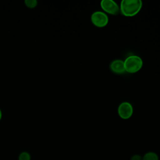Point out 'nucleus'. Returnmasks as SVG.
Segmentation results:
<instances>
[{
    "instance_id": "obj_2",
    "label": "nucleus",
    "mask_w": 160,
    "mask_h": 160,
    "mask_svg": "<svg viewBox=\"0 0 160 160\" xmlns=\"http://www.w3.org/2000/svg\"><path fill=\"white\" fill-rule=\"evenodd\" d=\"M124 64L126 72L135 73L141 69L143 62L139 56L137 55H130L124 61Z\"/></svg>"
},
{
    "instance_id": "obj_1",
    "label": "nucleus",
    "mask_w": 160,
    "mask_h": 160,
    "mask_svg": "<svg viewBox=\"0 0 160 160\" xmlns=\"http://www.w3.org/2000/svg\"><path fill=\"white\" fill-rule=\"evenodd\" d=\"M142 2L141 0H122L120 4V11L126 17H132L141 10Z\"/></svg>"
},
{
    "instance_id": "obj_7",
    "label": "nucleus",
    "mask_w": 160,
    "mask_h": 160,
    "mask_svg": "<svg viewBox=\"0 0 160 160\" xmlns=\"http://www.w3.org/2000/svg\"><path fill=\"white\" fill-rule=\"evenodd\" d=\"M142 160H159V158L156 153L154 152H148L143 156Z\"/></svg>"
},
{
    "instance_id": "obj_4",
    "label": "nucleus",
    "mask_w": 160,
    "mask_h": 160,
    "mask_svg": "<svg viewBox=\"0 0 160 160\" xmlns=\"http://www.w3.org/2000/svg\"><path fill=\"white\" fill-rule=\"evenodd\" d=\"M100 5L104 12L111 15H117L120 11L119 6L113 0H102Z\"/></svg>"
},
{
    "instance_id": "obj_8",
    "label": "nucleus",
    "mask_w": 160,
    "mask_h": 160,
    "mask_svg": "<svg viewBox=\"0 0 160 160\" xmlns=\"http://www.w3.org/2000/svg\"><path fill=\"white\" fill-rule=\"evenodd\" d=\"M24 4L29 8H34L37 6L38 2L36 0H25Z\"/></svg>"
},
{
    "instance_id": "obj_9",
    "label": "nucleus",
    "mask_w": 160,
    "mask_h": 160,
    "mask_svg": "<svg viewBox=\"0 0 160 160\" xmlns=\"http://www.w3.org/2000/svg\"><path fill=\"white\" fill-rule=\"evenodd\" d=\"M19 160H31V156L27 152H22L19 156Z\"/></svg>"
},
{
    "instance_id": "obj_10",
    "label": "nucleus",
    "mask_w": 160,
    "mask_h": 160,
    "mask_svg": "<svg viewBox=\"0 0 160 160\" xmlns=\"http://www.w3.org/2000/svg\"><path fill=\"white\" fill-rule=\"evenodd\" d=\"M131 160H142V157H141L140 155L136 154L131 157Z\"/></svg>"
},
{
    "instance_id": "obj_5",
    "label": "nucleus",
    "mask_w": 160,
    "mask_h": 160,
    "mask_svg": "<svg viewBox=\"0 0 160 160\" xmlns=\"http://www.w3.org/2000/svg\"><path fill=\"white\" fill-rule=\"evenodd\" d=\"M118 112L120 118L123 119H128L132 115V106L129 102H122L118 106Z\"/></svg>"
},
{
    "instance_id": "obj_6",
    "label": "nucleus",
    "mask_w": 160,
    "mask_h": 160,
    "mask_svg": "<svg viewBox=\"0 0 160 160\" xmlns=\"http://www.w3.org/2000/svg\"><path fill=\"white\" fill-rule=\"evenodd\" d=\"M109 68L111 71L115 74H122L126 72L124 61L121 59H115L112 61L110 64Z\"/></svg>"
},
{
    "instance_id": "obj_3",
    "label": "nucleus",
    "mask_w": 160,
    "mask_h": 160,
    "mask_svg": "<svg viewBox=\"0 0 160 160\" xmlns=\"http://www.w3.org/2000/svg\"><path fill=\"white\" fill-rule=\"evenodd\" d=\"M91 21L95 26L98 28H103L108 25L109 18L105 12L97 11L91 14Z\"/></svg>"
},
{
    "instance_id": "obj_11",
    "label": "nucleus",
    "mask_w": 160,
    "mask_h": 160,
    "mask_svg": "<svg viewBox=\"0 0 160 160\" xmlns=\"http://www.w3.org/2000/svg\"><path fill=\"white\" fill-rule=\"evenodd\" d=\"M1 118H2V112H1V110L0 109V121H1Z\"/></svg>"
}]
</instances>
